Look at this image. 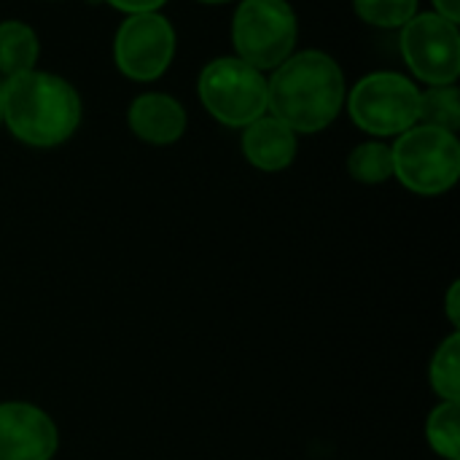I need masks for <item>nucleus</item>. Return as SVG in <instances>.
Listing matches in <instances>:
<instances>
[{
	"mask_svg": "<svg viewBox=\"0 0 460 460\" xmlns=\"http://www.w3.org/2000/svg\"><path fill=\"white\" fill-rule=\"evenodd\" d=\"M345 75L334 57L310 49L291 54L267 78V113L296 135L332 127L345 105Z\"/></svg>",
	"mask_w": 460,
	"mask_h": 460,
	"instance_id": "f257e3e1",
	"label": "nucleus"
},
{
	"mask_svg": "<svg viewBox=\"0 0 460 460\" xmlns=\"http://www.w3.org/2000/svg\"><path fill=\"white\" fill-rule=\"evenodd\" d=\"M3 124L24 146H62L81 124V97L62 75L24 70L3 81Z\"/></svg>",
	"mask_w": 460,
	"mask_h": 460,
	"instance_id": "f03ea898",
	"label": "nucleus"
},
{
	"mask_svg": "<svg viewBox=\"0 0 460 460\" xmlns=\"http://www.w3.org/2000/svg\"><path fill=\"white\" fill-rule=\"evenodd\" d=\"M394 175L420 197L450 191L460 178V140L456 132L415 124L391 146Z\"/></svg>",
	"mask_w": 460,
	"mask_h": 460,
	"instance_id": "7ed1b4c3",
	"label": "nucleus"
},
{
	"mask_svg": "<svg viewBox=\"0 0 460 460\" xmlns=\"http://www.w3.org/2000/svg\"><path fill=\"white\" fill-rule=\"evenodd\" d=\"M345 105L353 124L367 135L399 137L420 119V89L402 73L377 70L345 94Z\"/></svg>",
	"mask_w": 460,
	"mask_h": 460,
	"instance_id": "20e7f679",
	"label": "nucleus"
},
{
	"mask_svg": "<svg viewBox=\"0 0 460 460\" xmlns=\"http://www.w3.org/2000/svg\"><path fill=\"white\" fill-rule=\"evenodd\" d=\"M299 22L288 0H243L232 19L234 57L264 70L283 65L296 46Z\"/></svg>",
	"mask_w": 460,
	"mask_h": 460,
	"instance_id": "39448f33",
	"label": "nucleus"
},
{
	"mask_svg": "<svg viewBox=\"0 0 460 460\" xmlns=\"http://www.w3.org/2000/svg\"><path fill=\"white\" fill-rule=\"evenodd\" d=\"M208 113L224 127H248L267 113V75L240 57L210 59L197 81Z\"/></svg>",
	"mask_w": 460,
	"mask_h": 460,
	"instance_id": "423d86ee",
	"label": "nucleus"
},
{
	"mask_svg": "<svg viewBox=\"0 0 460 460\" xmlns=\"http://www.w3.org/2000/svg\"><path fill=\"white\" fill-rule=\"evenodd\" d=\"M402 57L410 73L429 86L456 84L460 75L458 24L437 11L415 13L402 27Z\"/></svg>",
	"mask_w": 460,
	"mask_h": 460,
	"instance_id": "0eeeda50",
	"label": "nucleus"
},
{
	"mask_svg": "<svg viewBox=\"0 0 460 460\" xmlns=\"http://www.w3.org/2000/svg\"><path fill=\"white\" fill-rule=\"evenodd\" d=\"M175 57V30L159 13H132L127 16L113 38L116 67L140 84L156 81L167 73Z\"/></svg>",
	"mask_w": 460,
	"mask_h": 460,
	"instance_id": "6e6552de",
	"label": "nucleus"
},
{
	"mask_svg": "<svg viewBox=\"0 0 460 460\" xmlns=\"http://www.w3.org/2000/svg\"><path fill=\"white\" fill-rule=\"evenodd\" d=\"M59 447L54 420L32 404H0V460H51Z\"/></svg>",
	"mask_w": 460,
	"mask_h": 460,
	"instance_id": "1a4fd4ad",
	"label": "nucleus"
},
{
	"mask_svg": "<svg viewBox=\"0 0 460 460\" xmlns=\"http://www.w3.org/2000/svg\"><path fill=\"white\" fill-rule=\"evenodd\" d=\"M127 124L135 137L151 146H170L186 132L183 105L164 92H146L132 100L127 111Z\"/></svg>",
	"mask_w": 460,
	"mask_h": 460,
	"instance_id": "9d476101",
	"label": "nucleus"
},
{
	"mask_svg": "<svg viewBox=\"0 0 460 460\" xmlns=\"http://www.w3.org/2000/svg\"><path fill=\"white\" fill-rule=\"evenodd\" d=\"M243 154L245 159L264 172H280L296 159V132L288 129L280 119L264 113L248 127H243Z\"/></svg>",
	"mask_w": 460,
	"mask_h": 460,
	"instance_id": "9b49d317",
	"label": "nucleus"
},
{
	"mask_svg": "<svg viewBox=\"0 0 460 460\" xmlns=\"http://www.w3.org/2000/svg\"><path fill=\"white\" fill-rule=\"evenodd\" d=\"M38 57H40V40L30 24L19 19L0 22V73L5 78L32 70Z\"/></svg>",
	"mask_w": 460,
	"mask_h": 460,
	"instance_id": "f8f14e48",
	"label": "nucleus"
},
{
	"mask_svg": "<svg viewBox=\"0 0 460 460\" xmlns=\"http://www.w3.org/2000/svg\"><path fill=\"white\" fill-rule=\"evenodd\" d=\"M348 172L353 181L367 186H380L394 178V154L391 146L380 140H367L356 146L348 156Z\"/></svg>",
	"mask_w": 460,
	"mask_h": 460,
	"instance_id": "ddd939ff",
	"label": "nucleus"
},
{
	"mask_svg": "<svg viewBox=\"0 0 460 460\" xmlns=\"http://www.w3.org/2000/svg\"><path fill=\"white\" fill-rule=\"evenodd\" d=\"M426 439L445 460H460V404L439 402L426 420Z\"/></svg>",
	"mask_w": 460,
	"mask_h": 460,
	"instance_id": "4468645a",
	"label": "nucleus"
},
{
	"mask_svg": "<svg viewBox=\"0 0 460 460\" xmlns=\"http://www.w3.org/2000/svg\"><path fill=\"white\" fill-rule=\"evenodd\" d=\"M429 380L442 402H460V334L453 332L434 353Z\"/></svg>",
	"mask_w": 460,
	"mask_h": 460,
	"instance_id": "2eb2a0df",
	"label": "nucleus"
},
{
	"mask_svg": "<svg viewBox=\"0 0 460 460\" xmlns=\"http://www.w3.org/2000/svg\"><path fill=\"white\" fill-rule=\"evenodd\" d=\"M418 124L439 127L447 132H458L460 127V92L456 84L429 86L420 92V119Z\"/></svg>",
	"mask_w": 460,
	"mask_h": 460,
	"instance_id": "dca6fc26",
	"label": "nucleus"
},
{
	"mask_svg": "<svg viewBox=\"0 0 460 460\" xmlns=\"http://www.w3.org/2000/svg\"><path fill=\"white\" fill-rule=\"evenodd\" d=\"M361 22L383 30L404 27L418 13V0H353Z\"/></svg>",
	"mask_w": 460,
	"mask_h": 460,
	"instance_id": "f3484780",
	"label": "nucleus"
},
{
	"mask_svg": "<svg viewBox=\"0 0 460 460\" xmlns=\"http://www.w3.org/2000/svg\"><path fill=\"white\" fill-rule=\"evenodd\" d=\"M105 3H108L111 8H116V11L132 16V13H154V11H159L167 0H105Z\"/></svg>",
	"mask_w": 460,
	"mask_h": 460,
	"instance_id": "a211bd4d",
	"label": "nucleus"
},
{
	"mask_svg": "<svg viewBox=\"0 0 460 460\" xmlns=\"http://www.w3.org/2000/svg\"><path fill=\"white\" fill-rule=\"evenodd\" d=\"M434 3V11L439 13V16H445V19H450V22H460V0H431Z\"/></svg>",
	"mask_w": 460,
	"mask_h": 460,
	"instance_id": "6ab92c4d",
	"label": "nucleus"
},
{
	"mask_svg": "<svg viewBox=\"0 0 460 460\" xmlns=\"http://www.w3.org/2000/svg\"><path fill=\"white\" fill-rule=\"evenodd\" d=\"M458 294H460V283L456 280L447 291V318L453 321V326L460 329V307H458Z\"/></svg>",
	"mask_w": 460,
	"mask_h": 460,
	"instance_id": "aec40b11",
	"label": "nucleus"
},
{
	"mask_svg": "<svg viewBox=\"0 0 460 460\" xmlns=\"http://www.w3.org/2000/svg\"><path fill=\"white\" fill-rule=\"evenodd\" d=\"M0 127H3V81H0Z\"/></svg>",
	"mask_w": 460,
	"mask_h": 460,
	"instance_id": "412c9836",
	"label": "nucleus"
},
{
	"mask_svg": "<svg viewBox=\"0 0 460 460\" xmlns=\"http://www.w3.org/2000/svg\"><path fill=\"white\" fill-rule=\"evenodd\" d=\"M197 3H208V5H221V3H229V0H197Z\"/></svg>",
	"mask_w": 460,
	"mask_h": 460,
	"instance_id": "4be33fe9",
	"label": "nucleus"
}]
</instances>
